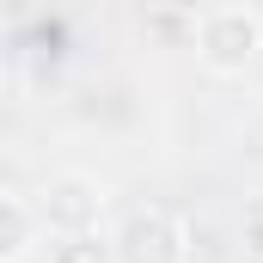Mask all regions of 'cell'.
<instances>
[{
	"label": "cell",
	"instance_id": "obj_1",
	"mask_svg": "<svg viewBox=\"0 0 263 263\" xmlns=\"http://www.w3.org/2000/svg\"><path fill=\"white\" fill-rule=\"evenodd\" d=\"M190 49H196V62L208 67V73L239 80V73H251V62L263 55V18L251 6H214V12L196 18Z\"/></svg>",
	"mask_w": 263,
	"mask_h": 263
},
{
	"label": "cell",
	"instance_id": "obj_2",
	"mask_svg": "<svg viewBox=\"0 0 263 263\" xmlns=\"http://www.w3.org/2000/svg\"><path fill=\"white\" fill-rule=\"evenodd\" d=\"M31 202H37V220H43L49 239H92L98 220H104V208H110L104 184L86 178V172H55Z\"/></svg>",
	"mask_w": 263,
	"mask_h": 263
},
{
	"label": "cell",
	"instance_id": "obj_3",
	"mask_svg": "<svg viewBox=\"0 0 263 263\" xmlns=\"http://www.w3.org/2000/svg\"><path fill=\"white\" fill-rule=\"evenodd\" d=\"M104 257L110 263H190V227L172 208H135L117 220Z\"/></svg>",
	"mask_w": 263,
	"mask_h": 263
},
{
	"label": "cell",
	"instance_id": "obj_4",
	"mask_svg": "<svg viewBox=\"0 0 263 263\" xmlns=\"http://www.w3.org/2000/svg\"><path fill=\"white\" fill-rule=\"evenodd\" d=\"M37 239H49L43 220H37V202L31 196H6L0 202V263H31Z\"/></svg>",
	"mask_w": 263,
	"mask_h": 263
}]
</instances>
